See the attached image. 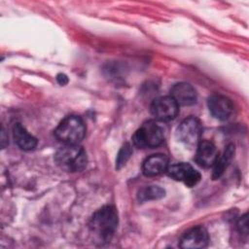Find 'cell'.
<instances>
[{
    "mask_svg": "<svg viewBox=\"0 0 249 249\" xmlns=\"http://www.w3.org/2000/svg\"><path fill=\"white\" fill-rule=\"evenodd\" d=\"M118 212L114 206L105 205L94 212L89 229L99 243L109 242L118 227Z\"/></svg>",
    "mask_w": 249,
    "mask_h": 249,
    "instance_id": "6da1fadb",
    "label": "cell"
},
{
    "mask_svg": "<svg viewBox=\"0 0 249 249\" xmlns=\"http://www.w3.org/2000/svg\"><path fill=\"white\" fill-rule=\"evenodd\" d=\"M55 163L62 169L69 172L82 171L87 165L86 151L76 145H65L54 155Z\"/></svg>",
    "mask_w": 249,
    "mask_h": 249,
    "instance_id": "7a4b0ae2",
    "label": "cell"
},
{
    "mask_svg": "<svg viewBox=\"0 0 249 249\" xmlns=\"http://www.w3.org/2000/svg\"><path fill=\"white\" fill-rule=\"evenodd\" d=\"M86 126L78 116H67L54 129L56 139L65 145H76L85 136Z\"/></svg>",
    "mask_w": 249,
    "mask_h": 249,
    "instance_id": "3957f363",
    "label": "cell"
},
{
    "mask_svg": "<svg viewBox=\"0 0 249 249\" xmlns=\"http://www.w3.org/2000/svg\"><path fill=\"white\" fill-rule=\"evenodd\" d=\"M164 139L163 129L154 121H147L135 131L132 136L133 145L137 148H156Z\"/></svg>",
    "mask_w": 249,
    "mask_h": 249,
    "instance_id": "277c9868",
    "label": "cell"
},
{
    "mask_svg": "<svg viewBox=\"0 0 249 249\" xmlns=\"http://www.w3.org/2000/svg\"><path fill=\"white\" fill-rule=\"evenodd\" d=\"M202 125L200 121L193 116L183 120L176 129L177 139L188 146L197 145L200 141Z\"/></svg>",
    "mask_w": 249,
    "mask_h": 249,
    "instance_id": "5b68a950",
    "label": "cell"
},
{
    "mask_svg": "<svg viewBox=\"0 0 249 249\" xmlns=\"http://www.w3.org/2000/svg\"><path fill=\"white\" fill-rule=\"evenodd\" d=\"M150 110L157 120L169 122L177 117L179 113V105L170 95L160 96L153 100Z\"/></svg>",
    "mask_w": 249,
    "mask_h": 249,
    "instance_id": "8992f818",
    "label": "cell"
},
{
    "mask_svg": "<svg viewBox=\"0 0 249 249\" xmlns=\"http://www.w3.org/2000/svg\"><path fill=\"white\" fill-rule=\"evenodd\" d=\"M167 175L176 181L183 182L188 187L196 186L201 179L200 173L187 162H177L168 165Z\"/></svg>",
    "mask_w": 249,
    "mask_h": 249,
    "instance_id": "52a82bcc",
    "label": "cell"
},
{
    "mask_svg": "<svg viewBox=\"0 0 249 249\" xmlns=\"http://www.w3.org/2000/svg\"><path fill=\"white\" fill-rule=\"evenodd\" d=\"M207 107L210 114L220 121L230 119L233 113V104L231 100L222 94H214L208 97Z\"/></svg>",
    "mask_w": 249,
    "mask_h": 249,
    "instance_id": "ba28073f",
    "label": "cell"
},
{
    "mask_svg": "<svg viewBox=\"0 0 249 249\" xmlns=\"http://www.w3.org/2000/svg\"><path fill=\"white\" fill-rule=\"evenodd\" d=\"M209 242V235L207 231L201 227L196 226L189 230L180 240V247L184 249H197L207 246Z\"/></svg>",
    "mask_w": 249,
    "mask_h": 249,
    "instance_id": "9c48e42d",
    "label": "cell"
},
{
    "mask_svg": "<svg viewBox=\"0 0 249 249\" xmlns=\"http://www.w3.org/2000/svg\"><path fill=\"white\" fill-rule=\"evenodd\" d=\"M218 157V150L212 142L208 140H202L198 142L195 160L199 166L204 168L213 166Z\"/></svg>",
    "mask_w": 249,
    "mask_h": 249,
    "instance_id": "30bf717a",
    "label": "cell"
},
{
    "mask_svg": "<svg viewBox=\"0 0 249 249\" xmlns=\"http://www.w3.org/2000/svg\"><path fill=\"white\" fill-rule=\"evenodd\" d=\"M170 96L178 103V105L190 106L196 102V91L189 83L175 84L170 89Z\"/></svg>",
    "mask_w": 249,
    "mask_h": 249,
    "instance_id": "8fae6325",
    "label": "cell"
},
{
    "mask_svg": "<svg viewBox=\"0 0 249 249\" xmlns=\"http://www.w3.org/2000/svg\"><path fill=\"white\" fill-rule=\"evenodd\" d=\"M168 165V159L165 155L156 154L144 160L142 170L146 176H157L166 171Z\"/></svg>",
    "mask_w": 249,
    "mask_h": 249,
    "instance_id": "7c38bea8",
    "label": "cell"
},
{
    "mask_svg": "<svg viewBox=\"0 0 249 249\" xmlns=\"http://www.w3.org/2000/svg\"><path fill=\"white\" fill-rule=\"evenodd\" d=\"M13 136L15 143L24 151L32 150L37 145V139L31 135L20 124H15L13 127Z\"/></svg>",
    "mask_w": 249,
    "mask_h": 249,
    "instance_id": "4fadbf2b",
    "label": "cell"
},
{
    "mask_svg": "<svg viewBox=\"0 0 249 249\" xmlns=\"http://www.w3.org/2000/svg\"><path fill=\"white\" fill-rule=\"evenodd\" d=\"M234 154V146L232 144H230L229 146H227L224 154L222 155V157H218L216 162L214 163V168H213V173H212V177L213 179H218L226 170V168L228 167L229 163L231 162L232 157Z\"/></svg>",
    "mask_w": 249,
    "mask_h": 249,
    "instance_id": "5bb4252c",
    "label": "cell"
},
{
    "mask_svg": "<svg viewBox=\"0 0 249 249\" xmlns=\"http://www.w3.org/2000/svg\"><path fill=\"white\" fill-rule=\"evenodd\" d=\"M165 196V191L160 186H147L141 189L137 194V198L140 202L160 199Z\"/></svg>",
    "mask_w": 249,
    "mask_h": 249,
    "instance_id": "9a60e30c",
    "label": "cell"
},
{
    "mask_svg": "<svg viewBox=\"0 0 249 249\" xmlns=\"http://www.w3.org/2000/svg\"><path fill=\"white\" fill-rule=\"evenodd\" d=\"M132 154V150H131V146L129 144H124L121 150L119 151L118 155H117V159H116V168L117 169H121L129 160L130 156Z\"/></svg>",
    "mask_w": 249,
    "mask_h": 249,
    "instance_id": "2e32d148",
    "label": "cell"
},
{
    "mask_svg": "<svg viewBox=\"0 0 249 249\" xmlns=\"http://www.w3.org/2000/svg\"><path fill=\"white\" fill-rule=\"evenodd\" d=\"M237 230L239 231V233L247 235L248 234V218H247V214H244L237 222L236 224Z\"/></svg>",
    "mask_w": 249,
    "mask_h": 249,
    "instance_id": "e0dca14e",
    "label": "cell"
},
{
    "mask_svg": "<svg viewBox=\"0 0 249 249\" xmlns=\"http://www.w3.org/2000/svg\"><path fill=\"white\" fill-rule=\"evenodd\" d=\"M56 80H57V82L60 84V85H65V84H67V82H68V78L64 75V74H58L57 75V77H56Z\"/></svg>",
    "mask_w": 249,
    "mask_h": 249,
    "instance_id": "ac0fdd59",
    "label": "cell"
}]
</instances>
